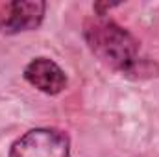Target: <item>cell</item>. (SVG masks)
<instances>
[{"mask_svg": "<svg viewBox=\"0 0 159 157\" xmlns=\"http://www.w3.org/2000/svg\"><path fill=\"white\" fill-rule=\"evenodd\" d=\"M44 4L43 2H11L0 11V32L19 34L35 30L43 20Z\"/></svg>", "mask_w": 159, "mask_h": 157, "instance_id": "3957f363", "label": "cell"}, {"mask_svg": "<svg viewBox=\"0 0 159 157\" xmlns=\"http://www.w3.org/2000/svg\"><path fill=\"white\" fill-rule=\"evenodd\" d=\"M9 157H70V141L61 129L37 128L15 141Z\"/></svg>", "mask_w": 159, "mask_h": 157, "instance_id": "7a4b0ae2", "label": "cell"}, {"mask_svg": "<svg viewBox=\"0 0 159 157\" xmlns=\"http://www.w3.org/2000/svg\"><path fill=\"white\" fill-rule=\"evenodd\" d=\"M83 35L93 54L107 67L124 74H131L139 69V43L115 20L104 15L89 19Z\"/></svg>", "mask_w": 159, "mask_h": 157, "instance_id": "6da1fadb", "label": "cell"}, {"mask_svg": "<svg viewBox=\"0 0 159 157\" xmlns=\"http://www.w3.org/2000/svg\"><path fill=\"white\" fill-rule=\"evenodd\" d=\"M24 78L44 94H59L67 87V76L63 69L48 57L32 59L24 69Z\"/></svg>", "mask_w": 159, "mask_h": 157, "instance_id": "277c9868", "label": "cell"}]
</instances>
